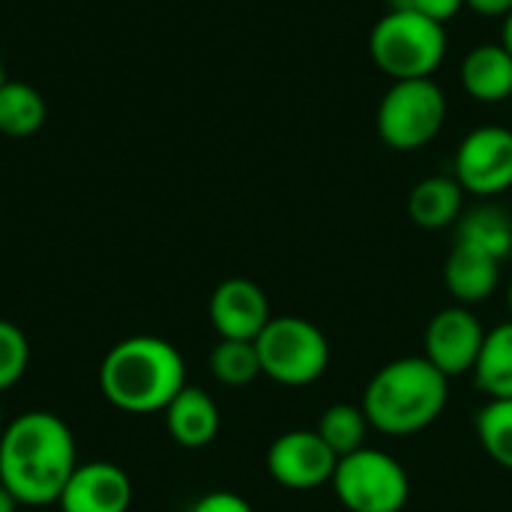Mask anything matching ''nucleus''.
I'll list each match as a JSON object with an SVG mask.
<instances>
[{"label":"nucleus","mask_w":512,"mask_h":512,"mask_svg":"<svg viewBox=\"0 0 512 512\" xmlns=\"http://www.w3.org/2000/svg\"><path fill=\"white\" fill-rule=\"evenodd\" d=\"M45 99L24 81H6L0 87V132L6 138H27L45 123Z\"/></svg>","instance_id":"nucleus-19"},{"label":"nucleus","mask_w":512,"mask_h":512,"mask_svg":"<svg viewBox=\"0 0 512 512\" xmlns=\"http://www.w3.org/2000/svg\"><path fill=\"white\" fill-rule=\"evenodd\" d=\"M162 414H165L168 435L174 438V444H180L186 450L210 447L222 426L219 405L213 402V396L192 384H186Z\"/></svg>","instance_id":"nucleus-14"},{"label":"nucleus","mask_w":512,"mask_h":512,"mask_svg":"<svg viewBox=\"0 0 512 512\" xmlns=\"http://www.w3.org/2000/svg\"><path fill=\"white\" fill-rule=\"evenodd\" d=\"M474 429L486 456L504 471H512V399H489L477 411Z\"/></svg>","instance_id":"nucleus-21"},{"label":"nucleus","mask_w":512,"mask_h":512,"mask_svg":"<svg viewBox=\"0 0 512 512\" xmlns=\"http://www.w3.org/2000/svg\"><path fill=\"white\" fill-rule=\"evenodd\" d=\"M6 84V75H3V60H0V87Z\"/></svg>","instance_id":"nucleus-30"},{"label":"nucleus","mask_w":512,"mask_h":512,"mask_svg":"<svg viewBox=\"0 0 512 512\" xmlns=\"http://www.w3.org/2000/svg\"><path fill=\"white\" fill-rule=\"evenodd\" d=\"M339 456L321 441L315 429H291L267 450L270 477L291 492H312L333 480Z\"/></svg>","instance_id":"nucleus-10"},{"label":"nucleus","mask_w":512,"mask_h":512,"mask_svg":"<svg viewBox=\"0 0 512 512\" xmlns=\"http://www.w3.org/2000/svg\"><path fill=\"white\" fill-rule=\"evenodd\" d=\"M447 120V96L435 78L393 81L378 105V135L390 150L414 153L438 138Z\"/></svg>","instance_id":"nucleus-7"},{"label":"nucleus","mask_w":512,"mask_h":512,"mask_svg":"<svg viewBox=\"0 0 512 512\" xmlns=\"http://www.w3.org/2000/svg\"><path fill=\"white\" fill-rule=\"evenodd\" d=\"M369 54L393 81L435 78L447 57V30L414 9H390L369 33Z\"/></svg>","instance_id":"nucleus-4"},{"label":"nucleus","mask_w":512,"mask_h":512,"mask_svg":"<svg viewBox=\"0 0 512 512\" xmlns=\"http://www.w3.org/2000/svg\"><path fill=\"white\" fill-rule=\"evenodd\" d=\"M456 243L477 246L498 261H507L512 255V216L498 204L471 207L456 222Z\"/></svg>","instance_id":"nucleus-18"},{"label":"nucleus","mask_w":512,"mask_h":512,"mask_svg":"<svg viewBox=\"0 0 512 512\" xmlns=\"http://www.w3.org/2000/svg\"><path fill=\"white\" fill-rule=\"evenodd\" d=\"M78 468L72 429L48 411H27L0 432V483L21 507L57 504Z\"/></svg>","instance_id":"nucleus-1"},{"label":"nucleus","mask_w":512,"mask_h":512,"mask_svg":"<svg viewBox=\"0 0 512 512\" xmlns=\"http://www.w3.org/2000/svg\"><path fill=\"white\" fill-rule=\"evenodd\" d=\"M459 78L471 99L486 105L507 102L512 99V54L501 42H483L462 60Z\"/></svg>","instance_id":"nucleus-15"},{"label":"nucleus","mask_w":512,"mask_h":512,"mask_svg":"<svg viewBox=\"0 0 512 512\" xmlns=\"http://www.w3.org/2000/svg\"><path fill=\"white\" fill-rule=\"evenodd\" d=\"M453 177L465 195L498 198L512 189V129L480 126L468 132L453 159Z\"/></svg>","instance_id":"nucleus-8"},{"label":"nucleus","mask_w":512,"mask_h":512,"mask_svg":"<svg viewBox=\"0 0 512 512\" xmlns=\"http://www.w3.org/2000/svg\"><path fill=\"white\" fill-rule=\"evenodd\" d=\"M270 300L252 279L231 276L216 285L210 297V324L219 339H243L255 342L261 330L270 324Z\"/></svg>","instance_id":"nucleus-11"},{"label":"nucleus","mask_w":512,"mask_h":512,"mask_svg":"<svg viewBox=\"0 0 512 512\" xmlns=\"http://www.w3.org/2000/svg\"><path fill=\"white\" fill-rule=\"evenodd\" d=\"M465 189L456 177H426L408 195V219L423 231H441L462 219Z\"/></svg>","instance_id":"nucleus-16"},{"label":"nucleus","mask_w":512,"mask_h":512,"mask_svg":"<svg viewBox=\"0 0 512 512\" xmlns=\"http://www.w3.org/2000/svg\"><path fill=\"white\" fill-rule=\"evenodd\" d=\"M507 306H510V315H512V282H510V291H507Z\"/></svg>","instance_id":"nucleus-29"},{"label":"nucleus","mask_w":512,"mask_h":512,"mask_svg":"<svg viewBox=\"0 0 512 512\" xmlns=\"http://www.w3.org/2000/svg\"><path fill=\"white\" fill-rule=\"evenodd\" d=\"M132 483L129 474L111 462H84L63 486L60 512H129Z\"/></svg>","instance_id":"nucleus-12"},{"label":"nucleus","mask_w":512,"mask_h":512,"mask_svg":"<svg viewBox=\"0 0 512 512\" xmlns=\"http://www.w3.org/2000/svg\"><path fill=\"white\" fill-rule=\"evenodd\" d=\"M189 512H255V510H252V504H249L243 495L219 489V492H207L204 498H198Z\"/></svg>","instance_id":"nucleus-25"},{"label":"nucleus","mask_w":512,"mask_h":512,"mask_svg":"<svg viewBox=\"0 0 512 512\" xmlns=\"http://www.w3.org/2000/svg\"><path fill=\"white\" fill-rule=\"evenodd\" d=\"M450 402V378L426 357H399L384 363L363 390V411L369 426L381 435L408 438L444 414Z\"/></svg>","instance_id":"nucleus-3"},{"label":"nucleus","mask_w":512,"mask_h":512,"mask_svg":"<svg viewBox=\"0 0 512 512\" xmlns=\"http://www.w3.org/2000/svg\"><path fill=\"white\" fill-rule=\"evenodd\" d=\"M210 372L225 387H246L261 378V360L255 342L243 339H219L210 351Z\"/></svg>","instance_id":"nucleus-22"},{"label":"nucleus","mask_w":512,"mask_h":512,"mask_svg":"<svg viewBox=\"0 0 512 512\" xmlns=\"http://www.w3.org/2000/svg\"><path fill=\"white\" fill-rule=\"evenodd\" d=\"M471 378L486 399H512V318L486 330Z\"/></svg>","instance_id":"nucleus-17"},{"label":"nucleus","mask_w":512,"mask_h":512,"mask_svg":"<svg viewBox=\"0 0 512 512\" xmlns=\"http://www.w3.org/2000/svg\"><path fill=\"white\" fill-rule=\"evenodd\" d=\"M501 267L504 261L495 255L468 243H453L444 264V285L459 306H477L498 291Z\"/></svg>","instance_id":"nucleus-13"},{"label":"nucleus","mask_w":512,"mask_h":512,"mask_svg":"<svg viewBox=\"0 0 512 512\" xmlns=\"http://www.w3.org/2000/svg\"><path fill=\"white\" fill-rule=\"evenodd\" d=\"M501 45L512 54V12L504 18V24H501Z\"/></svg>","instance_id":"nucleus-28"},{"label":"nucleus","mask_w":512,"mask_h":512,"mask_svg":"<svg viewBox=\"0 0 512 512\" xmlns=\"http://www.w3.org/2000/svg\"><path fill=\"white\" fill-rule=\"evenodd\" d=\"M465 6L486 18H507L512 12V0H465Z\"/></svg>","instance_id":"nucleus-26"},{"label":"nucleus","mask_w":512,"mask_h":512,"mask_svg":"<svg viewBox=\"0 0 512 512\" xmlns=\"http://www.w3.org/2000/svg\"><path fill=\"white\" fill-rule=\"evenodd\" d=\"M30 363V342L21 327L0 318V393L15 387Z\"/></svg>","instance_id":"nucleus-23"},{"label":"nucleus","mask_w":512,"mask_h":512,"mask_svg":"<svg viewBox=\"0 0 512 512\" xmlns=\"http://www.w3.org/2000/svg\"><path fill=\"white\" fill-rule=\"evenodd\" d=\"M462 6H465V0H396V3H390V9H414L438 24H447L450 18H456Z\"/></svg>","instance_id":"nucleus-24"},{"label":"nucleus","mask_w":512,"mask_h":512,"mask_svg":"<svg viewBox=\"0 0 512 512\" xmlns=\"http://www.w3.org/2000/svg\"><path fill=\"white\" fill-rule=\"evenodd\" d=\"M18 507H21V504L15 501V495L0 483V512H18Z\"/></svg>","instance_id":"nucleus-27"},{"label":"nucleus","mask_w":512,"mask_h":512,"mask_svg":"<svg viewBox=\"0 0 512 512\" xmlns=\"http://www.w3.org/2000/svg\"><path fill=\"white\" fill-rule=\"evenodd\" d=\"M183 387V354L159 336H129L117 342L99 366L102 396L126 414H159Z\"/></svg>","instance_id":"nucleus-2"},{"label":"nucleus","mask_w":512,"mask_h":512,"mask_svg":"<svg viewBox=\"0 0 512 512\" xmlns=\"http://www.w3.org/2000/svg\"><path fill=\"white\" fill-rule=\"evenodd\" d=\"M330 486L348 512H402L411 501L408 471L396 456L378 447L342 456Z\"/></svg>","instance_id":"nucleus-6"},{"label":"nucleus","mask_w":512,"mask_h":512,"mask_svg":"<svg viewBox=\"0 0 512 512\" xmlns=\"http://www.w3.org/2000/svg\"><path fill=\"white\" fill-rule=\"evenodd\" d=\"M369 417L363 411V405H351V402H336L330 405L321 417L315 432L321 435V441L342 459L351 456L357 450L366 447V435H369Z\"/></svg>","instance_id":"nucleus-20"},{"label":"nucleus","mask_w":512,"mask_h":512,"mask_svg":"<svg viewBox=\"0 0 512 512\" xmlns=\"http://www.w3.org/2000/svg\"><path fill=\"white\" fill-rule=\"evenodd\" d=\"M483 339H486V327L480 324L474 309L453 303L429 318L426 336H423V345H426L423 357L453 381V378L474 372Z\"/></svg>","instance_id":"nucleus-9"},{"label":"nucleus","mask_w":512,"mask_h":512,"mask_svg":"<svg viewBox=\"0 0 512 512\" xmlns=\"http://www.w3.org/2000/svg\"><path fill=\"white\" fill-rule=\"evenodd\" d=\"M261 375L282 387H309L330 366V342L318 324L300 315H273L255 339Z\"/></svg>","instance_id":"nucleus-5"},{"label":"nucleus","mask_w":512,"mask_h":512,"mask_svg":"<svg viewBox=\"0 0 512 512\" xmlns=\"http://www.w3.org/2000/svg\"><path fill=\"white\" fill-rule=\"evenodd\" d=\"M0 432H3V405H0Z\"/></svg>","instance_id":"nucleus-31"}]
</instances>
